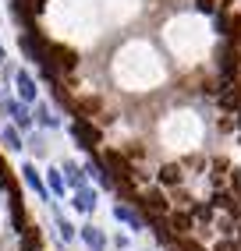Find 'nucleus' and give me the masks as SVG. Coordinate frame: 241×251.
Instances as JSON below:
<instances>
[{
  "label": "nucleus",
  "mask_w": 241,
  "mask_h": 251,
  "mask_svg": "<svg viewBox=\"0 0 241 251\" xmlns=\"http://www.w3.org/2000/svg\"><path fill=\"white\" fill-rule=\"evenodd\" d=\"M57 226H60V241H71L75 237V226L67 223V220H57Z\"/></svg>",
  "instance_id": "nucleus-19"
},
{
  "label": "nucleus",
  "mask_w": 241,
  "mask_h": 251,
  "mask_svg": "<svg viewBox=\"0 0 241 251\" xmlns=\"http://www.w3.org/2000/svg\"><path fill=\"white\" fill-rule=\"evenodd\" d=\"M160 180H163V184H181V170H178V166H163V170H160Z\"/></svg>",
  "instance_id": "nucleus-17"
},
{
  "label": "nucleus",
  "mask_w": 241,
  "mask_h": 251,
  "mask_svg": "<svg viewBox=\"0 0 241 251\" xmlns=\"http://www.w3.org/2000/svg\"><path fill=\"white\" fill-rule=\"evenodd\" d=\"M22 174H25V184H29V188L36 191L39 198H50V188L43 184V177H39V170H36V166H32V163H25V166H22Z\"/></svg>",
  "instance_id": "nucleus-7"
},
{
  "label": "nucleus",
  "mask_w": 241,
  "mask_h": 251,
  "mask_svg": "<svg viewBox=\"0 0 241 251\" xmlns=\"http://www.w3.org/2000/svg\"><path fill=\"white\" fill-rule=\"evenodd\" d=\"M114 216H117L120 223H128L131 230H142L146 226V220L139 216V209H131V205H114Z\"/></svg>",
  "instance_id": "nucleus-10"
},
{
  "label": "nucleus",
  "mask_w": 241,
  "mask_h": 251,
  "mask_svg": "<svg viewBox=\"0 0 241 251\" xmlns=\"http://www.w3.org/2000/svg\"><path fill=\"white\" fill-rule=\"evenodd\" d=\"M64 184H67V188H85V166H78V163H64Z\"/></svg>",
  "instance_id": "nucleus-9"
},
{
  "label": "nucleus",
  "mask_w": 241,
  "mask_h": 251,
  "mask_svg": "<svg viewBox=\"0 0 241 251\" xmlns=\"http://www.w3.org/2000/svg\"><path fill=\"white\" fill-rule=\"evenodd\" d=\"M32 117H36V121H39L43 127H57V124H60L57 117H54V110H50V106H43V103L36 106V113H32Z\"/></svg>",
  "instance_id": "nucleus-15"
},
{
  "label": "nucleus",
  "mask_w": 241,
  "mask_h": 251,
  "mask_svg": "<svg viewBox=\"0 0 241 251\" xmlns=\"http://www.w3.org/2000/svg\"><path fill=\"white\" fill-rule=\"evenodd\" d=\"M46 188H50V195H64V191H67L64 174H60V170H46Z\"/></svg>",
  "instance_id": "nucleus-13"
},
{
  "label": "nucleus",
  "mask_w": 241,
  "mask_h": 251,
  "mask_svg": "<svg viewBox=\"0 0 241 251\" xmlns=\"http://www.w3.org/2000/svg\"><path fill=\"white\" fill-rule=\"evenodd\" d=\"M238 110H241V106H238Z\"/></svg>",
  "instance_id": "nucleus-25"
},
{
  "label": "nucleus",
  "mask_w": 241,
  "mask_h": 251,
  "mask_svg": "<svg viewBox=\"0 0 241 251\" xmlns=\"http://www.w3.org/2000/svg\"><path fill=\"white\" fill-rule=\"evenodd\" d=\"M199 11H206V14H213V0H199Z\"/></svg>",
  "instance_id": "nucleus-22"
},
{
  "label": "nucleus",
  "mask_w": 241,
  "mask_h": 251,
  "mask_svg": "<svg viewBox=\"0 0 241 251\" xmlns=\"http://www.w3.org/2000/svg\"><path fill=\"white\" fill-rule=\"evenodd\" d=\"M7 195H11V223L18 233H25V209H22V191L14 188V184H7Z\"/></svg>",
  "instance_id": "nucleus-6"
},
{
  "label": "nucleus",
  "mask_w": 241,
  "mask_h": 251,
  "mask_svg": "<svg viewBox=\"0 0 241 251\" xmlns=\"http://www.w3.org/2000/svg\"><path fill=\"white\" fill-rule=\"evenodd\" d=\"M216 68H220V78L231 81L238 75V43L234 39H223L220 50H216Z\"/></svg>",
  "instance_id": "nucleus-1"
},
{
  "label": "nucleus",
  "mask_w": 241,
  "mask_h": 251,
  "mask_svg": "<svg viewBox=\"0 0 241 251\" xmlns=\"http://www.w3.org/2000/svg\"><path fill=\"white\" fill-rule=\"evenodd\" d=\"M7 184H11V177H7V166H4V159H0V191H7Z\"/></svg>",
  "instance_id": "nucleus-21"
},
{
  "label": "nucleus",
  "mask_w": 241,
  "mask_h": 251,
  "mask_svg": "<svg viewBox=\"0 0 241 251\" xmlns=\"http://www.w3.org/2000/svg\"><path fill=\"white\" fill-rule=\"evenodd\" d=\"M82 241L89 244L92 251H103V248H107V237H103V230L92 226V223H89V226H82Z\"/></svg>",
  "instance_id": "nucleus-12"
},
{
  "label": "nucleus",
  "mask_w": 241,
  "mask_h": 251,
  "mask_svg": "<svg viewBox=\"0 0 241 251\" xmlns=\"http://www.w3.org/2000/svg\"><path fill=\"white\" fill-rule=\"evenodd\" d=\"M216 32L223 39H234L238 43V36H241V18L238 14H231V11H220L216 14Z\"/></svg>",
  "instance_id": "nucleus-3"
},
{
  "label": "nucleus",
  "mask_w": 241,
  "mask_h": 251,
  "mask_svg": "<svg viewBox=\"0 0 241 251\" xmlns=\"http://www.w3.org/2000/svg\"><path fill=\"white\" fill-rule=\"evenodd\" d=\"M4 110L11 113V121H14V127H22V131H25V127H32V121H36V117L29 113V106L22 103V99H7V103H4Z\"/></svg>",
  "instance_id": "nucleus-4"
},
{
  "label": "nucleus",
  "mask_w": 241,
  "mask_h": 251,
  "mask_svg": "<svg viewBox=\"0 0 241 251\" xmlns=\"http://www.w3.org/2000/svg\"><path fill=\"white\" fill-rule=\"evenodd\" d=\"M107 170H110L120 184H128V180H131V166H128L124 159H120L117 152H107Z\"/></svg>",
  "instance_id": "nucleus-8"
},
{
  "label": "nucleus",
  "mask_w": 241,
  "mask_h": 251,
  "mask_svg": "<svg viewBox=\"0 0 241 251\" xmlns=\"http://www.w3.org/2000/svg\"><path fill=\"white\" fill-rule=\"evenodd\" d=\"M71 205H75L78 212H92V209H96V191L89 188V184H85V188H78L75 198H71Z\"/></svg>",
  "instance_id": "nucleus-11"
},
{
  "label": "nucleus",
  "mask_w": 241,
  "mask_h": 251,
  "mask_svg": "<svg viewBox=\"0 0 241 251\" xmlns=\"http://www.w3.org/2000/svg\"><path fill=\"white\" fill-rule=\"evenodd\" d=\"M71 135H75V142H78L82 149H89V152L99 145V131H96L89 121H85V117H78V121L71 124Z\"/></svg>",
  "instance_id": "nucleus-2"
},
{
  "label": "nucleus",
  "mask_w": 241,
  "mask_h": 251,
  "mask_svg": "<svg viewBox=\"0 0 241 251\" xmlns=\"http://www.w3.org/2000/svg\"><path fill=\"white\" fill-rule=\"evenodd\" d=\"M7 60V53H4V43H0V64H4Z\"/></svg>",
  "instance_id": "nucleus-23"
},
{
  "label": "nucleus",
  "mask_w": 241,
  "mask_h": 251,
  "mask_svg": "<svg viewBox=\"0 0 241 251\" xmlns=\"http://www.w3.org/2000/svg\"><path fill=\"white\" fill-rule=\"evenodd\" d=\"M142 205H146L149 212H167V202H163V195H160V191H149Z\"/></svg>",
  "instance_id": "nucleus-16"
},
{
  "label": "nucleus",
  "mask_w": 241,
  "mask_h": 251,
  "mask_svg": "<svg viewBox=\"0 0 241 251\" xmlns=\"http://www.w3.org/2000/svg\"><path fill=\"white\" fill-rule=\"evenodd\" d=\"M0 142H4L11 152H18V149H22V135H18V127H4V131H0Z\"/></svg>",
  "instance_id": "nucleus-14"
},
{
  "label": "nucleus",
  "mask_w": 241,
  "mask_h": 251,
  "mask_svg": "<svg viewBox=\"0 0 241 251\" xmlns=\"http://www.w3.org/2000/svg\"><path fill=\"white\" fill-rule=\"evenodd\" d=\"M223 4H231V0H223Z\"/></svg>",
  "instance_id": "nucleus-24"
},
{
  "label": "nucleus",
  "mask_w": 241,
  "mask_h": 251,
  "mask_svg": "<svg viewBox=\"0 0 241 251\" xmlns=\"http://www.w3.org/2000/svg\"><path fill=\"white\" fill-rule=\"evenodd\" d=\"M39 248V233H32V230H25V241H22V251H36Z\"/></svg>",
  "instance_id": "nucleus-18"
},
{
  "label": "nucleus",
  "mask_w": 241,
  "mask_h": 251,
  "mask_svg": "<svg viewBox=\"0 0 241 251\" xmlns=\"http://www.w3.org/2000/svg\"><path fill=\"white\" fill-rule=\"evenodd\" d=\"M188 226H192L188 216H174V230H178V233H188Z\"/></svg>",
  "instance_id": "nucleus-20"
},
{
  "label": "nucleus",
  "mask_w": 241,
  "mask_h": 251,
  "mask_svg": "<svg viewBox=\"0 0 241 251\" xmlns=\"http://www.w3.org/2000/svg\"><path fill=\"white\" fill-rule=\"evenodd\" d=\"M14 89H18V99H22V103H36V78H32L29 71H18V75H14Z\"/></svg>",
  "instance_id": "nucleus-5"
}]
</instances>
